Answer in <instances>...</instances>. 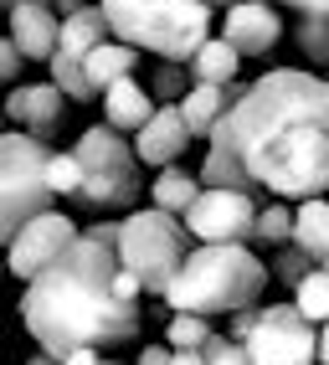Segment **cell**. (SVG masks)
<instances>
[{"label": "cell", "mask_w": 329, "mask_h": 365, "mask_svg": "<svg viewBox=\"0 0 329 365\" xmlns=\"http://www.w3.org/2000/svg\"><path fill=\"white\" fill-rule=\"evenodd\" d=\"M196 180H201V190H257L247 180L237 150H231V139H226V113L216 118V129L206 134V165H201Z\"/></svg>", "instance_id": "15"}, {"label": "cell", "mask_w": 329, "mask_h": 365, "mask_svg": "<svg viewBox=\"0 0 329 365\" xmlns=\"http://www.w3.org/2000/svg\"><path fill=\"white\" fill-rule=\"evenodd\" d=\"M211 334L216 329H211V319H201V314H170V324H164V350H201Z\"/></svg>", "instance_id": "27"}, {"label": "cell", "mask_w": 329, "mask_h": 365, "mask_svg": "<svg viewBox=\"0 0 329 365\" xmlns=\"http://www.w3.org/2000/svg\"><path fill=\"white\" fill-rule=\"evenodd\" d=\"M134 67H139V52L108 36V41H98V46H93V52L83 57V78H88V88H93V98H98L103 88L134 78Z\"/></svg>", "instance_id": "17"}, {"label": "cell", "mask_w": 329, "mask_h": 365, "mask_svg": "<svg viewBox=\"0 0 329 365\" xmlns=\"http://www.w3.org/2000/svg\"><path fill=\"white\" fill-rule=\"evenodd\" d=\"M221 41L237 57H268L283 41V11L268 6V0H237L221 16Z\"/></svg>", "instance_id": "11"}, {"label": "cell", "mask_w": 329, "mask_h": 365, "mask_svg": "<svg viewBox=\"0 0 329 365\" xmlns=\"http://www.w3.org/2000/svg\"><path fill=\"white\" fill-rule=\"evenodd\" d=\"M134 365H170V350H164V345H145L134 355Z\"/></svg>", "instance_id": "36"}, {"label": "cell", "mask_w": 329, "mask_h": 365, "mask_svg": "<svg viewBox=\"0 0 329 365\" xmlns=\"http://www.w3.org/2000/svg\"><path fill=\"white\" fill-rule=\"evenodd\" d=\"M288 247H298L314 267L329 257V201L324 196L293 206V237H288Z\"/></svg>", "instance_id": "19"}, {"label": "cell", "mask_w": 329, "mask_h": 365, "mask_svg": "<svg viewBox=\"0 0 329 365\" xmlns=\"http://www.w3.org/2000/svg\"><path fill=\"white\" fill-rule=\"evenodd\" d=\"M98 41H108V21H103V11H98V6H83L78 16L57 21V52H62V57L83 62Z\"/></svg>", "instance_id": "21"}, {"label": "cell", "mask_w": 329, "mask_h": 365, "mask_svg": "<svg viewBox=\"0 0 329 365\" xmlns=\"http://www.w3.org/2000/svg\"><path fill=\"white\" fill-rule=\"evenodd\" d=\"M46 155L52 150L31 134H16V129L0 134V247H6L31 216L52 211V190L41 180Z\"/></svg>", "instance_id": "7"}, {"label": "cell", "mask_w": 329, "mask_h": 365, "mask_svg": "<svg viewBox=\"0 0 329 365\" xmlns=\"http://www.w3.org/2000/svg\"><path fill=\"white\" fill-rule=\"evenodd\" d=\"M201 360H206V365H252L247 350L237 345V339H226V334H211L206 345H201Z\"/></svg>", "instance_id": "31"}, {"label": "cell", "mask_w": 329, "mask_h": 365, "mask_svg": "<svg viewBox=\"0 0 329 365\" xmlns=\"http://www.w3.org/2000/svg\"><path fill=\"white\" fill-rule=\"evenodd\" d=\"M78 160L83 170V185L78 196L88 211H129L139 201V190H145V180H139V160H134V144L124 134H113L108 124H93L78 134V144L67 150Z\"/></svg>", "instance_id": "6"}, {"label": "cell", "mask_w": 329, "mask_h": 365, "mask_svg": "<svg viewBox=\"0 0 329 365\" xmlns=\"http://www.w3.org/2000/svg\"><path fill=\"white\" fill-rule=\"evenodd\" d=\"M170 365H206L201 350H170Z\"/></svg>", "instance_id": "38"}, {"label": "cell", "mask_w": 329, "mask_h": 365, "mask_svg": "<svg viewBox=\"0 0 329 365\" xmlns=\"http://www.w3.org/2000/svg\"><path fill=\"white\" fill-rule=\"evenodd\" d=\"M26 365H57V360H52V355H31Z\"/></svg>", "instance_id": "41"}, {"label": "cell", "mask_w": 329, "mask_h": 365, "mask_svg": "<svg viewBox=\"0 0 329 365\" xmlns=\"http://www.w3.org/2000/svg\"><path fill=\"white\" fill-rule=\"evenodd\" d=\"M324 83H329V67H324Z\"/></svg>", "instance_id": "47"}, {"label": "cell", "mask_w": 329, "mask_h": 365, "mask_svg": "<svg viewBox=\"0 0 329 365\" xmlns=\"http://www.w3.org/2000/svg\"><path fill=\"white\" fill-rule=\"evenodd\" d=\"M226 108H231L226 103V88H206V83H191V88H185V98L175 103V113H180V124H185L191 139H206Z\"/></svg>", "instance_id": "20"}, {"label": "cell", "mask_w": 329, "mask_h": 365, "mask_svg": "<svg viewBox=\"0 0 329 365\" xmlns=\"http://www.w3.org/2000/svg\"><path fill=\"white\" fill-rule=\"evenodd\" d=\"M268 288V262L252 247L221 242V247H191L180 262V273L164 288L170 314H237V309H257Z\"/></svg>", "instance_id": "3"}, {"label": "cell", "mask_w": 329, "mask_h": 365, "mask_svg": "<svg viewBox=\"0 0 329 365\" xmlns=\"http://www.w3.org/2000/svg\"><path fill=\"white\" fill-rule=\"evenodd\" d=\"M237 72H242V57L231 52L221 36H206L196 52H191V62H185V78H191V83H206V88L237 83Z\"/></svg>", "instance_id": "18"}, {"label": "cell", "mask_w": 329, "mask_h": 365, "mask_svg": "<svg viewBox=\"0 0 329 365\" xmlns=\"http://www.w3.org/2000/svg\"><path fill=\"white\" fill-rule=\"evenodd\" d=\"M293 237V206L288 201H263L257 206V222H252V242L257 247H288Z\"/></svg>", "instance_id": "23"}, {"label": "cell", "mask_w": 329, "mask_h": 365, "mask_svg": "<svg viewBox=\"0 0 329 365\" xmlns=\"http://www.w3.org/2000/svg\"><path fill=\"white\" fill-rule=\"evenodd\" d=\"M293 41L314 67H329V16H298L293 21Z\"/></svg>", "instance_id": "26"}, {"label": "cell", "mask_w": 329, "mask_h": 365, "mask_svg": "<svg viewBox=\"0 0 329 365\" xmlns=\"http://www.w3.org/2000/svg\"><path fill=\"white\" fill-rule=\"evenodd\" d=\"M21 324L41 355L67 350H119L139 334V283L113 262L108 247L83 232L41 267L21 294Z\"/></svg>", "instance_id": "2"}, {"label": "cell", "mask_w": 329, "mask_h": 365, "mask_svg": "<svg viewBox=\"0 0 329 365\" xmlns=\"http://www.w3.org/2000/svg\"><path fill=\"white\" fill-rule=\"evenodd\" d=\"M98 98H103V124H108L113 134H124V139H134L139 129H145V118L155 113V98L145 93V83H134V78L103 88Z\"/></svg>", "instance_id": "16"}, {"label": "cell", "mask_w": 329, "mask_h": 365, "mask_svg": "<svg viewBox=\"0 0 329 365\" xmlns=\"http://www.w3.org/2000/svg\"><path fill=\"white\" fill-rule=\"evenodd\" d=\"M98 360H103V350H88V345H83V350H67L57 365H98Z\"/></svg>", "instance_id": "35"}, {"label": "cell", "mask_w": 329, "mask_h": 365, "mask_svg": "<svg viewBox=\"0 0 329 365\" xmlns=\"http://www.w3.org/2000/svg\"><path fill=\"white\" fill-rule=\"evenodd\" d=\"M0 124H6V113H0ZM0 134H6V129H0Z\"/></svg>", "instance_id": "46"}, {"label": "cell", "mask_w": 329, "mask_h": 365, "mask_svg": "<svg viewBox=\"0 0 329 365\" xmlns=\"http://www.w3.org/2000/svg\"><path fill=\"white\" fill-rule=\"evenodd\" d=\"M185 88H191V78H185V67L180 62H160L155 72H150V98H155V108L160 103H180L185 98Z\"/></svg>", "instance_id": "29"}, {"label": "cell", "mask_w": 329, "mask_h": 365, "mask_svg": "<svg viewBox=\"0 0 329 365\" xmlns=\"http://www.w3.org/2000/svg\"><path fill=\"white\" fill-rule=\"evenodd\" d=\"M88 242H98V247H108L113 252V242H119V222H93L88 232H83Z\"/></svg>", "instance_id": "33"}, {"label": "cell", "mask_w": 329, "mask_h": 365, "mask_svg": "<svg viewBox=\"0 0 329 365\" xmlns=\"http://www.w3.org/2000/svg\"><path fill=\"white\" fill-rule=\"evenodd\" d=\"M46 67H52V78H46V83H52L67 103H88V98H93V88H88V78H83V62L52 52V57H46Z\"/></svg>", "instance_id": "25"}, {"label": "cell", "mask_w": 329, "mask_h": 365, "mask_svg": "<svg viewBox=\"0 0 329 365\" xmlns=\"http://www.w3.org/2000/svg\"><path fill=\"white\" fill-rule=\"evenodd\" d=\"M16 6H21V0H0V11H16Z\"/></svg>", "instance_id": "43"}, {"label": "cell", "mask_w": 329, "mask_h": 365, "mask_svg": "<svg viewBox=\"0 0 329 365\" xmlns=\"http://www.w3.org/2000/svg\"><path fill=\"white\" fill-rule=\"evenodd\" d=\"M191 247H196V242H191V232L180 227V216H164V211L145 206V211H129L119 222L113 262L139 283V294L164 299V288H170V278L180 273V262H185Z\"/></svg>", "instance_id": "5"}, {"label": "cell", "mask_w": 329, "mask_h": 365, "mask_svg": "<svg viewBox=\"0 0 329 365\" xmlns=\"http://www.w3.org/2000/svg\"><path fill=\"white\" fill-rule=\"evenodd\" d=\"M21 52L11 46V36H0V88H16V78H21Z\"/></svg>", "instance_id": "32"}, {"label": "cell", "mask_w": 329, "mask_h": 365, "mask_svg": "<svg viewBox=\"0 0 329 365\" xmlns=\"http://www.w3.org/2000/svg\"><path fill=\"white\" fill-rule=\"evenodd\" d=\"M0 113L16 124V134H31V139H52L62 129V113H67V98L52 88V83H16L6 93V103H0Z\"/></svg>", "instance_id": "12"}, {"label": "cell", "mask_w": 329, "mask_h": 365, "mask_svg": "<svg viewBox=\"0 0 329 365\" xmlns=\"http://www.w3.org/2000/svg\"><path fill=\"white\" fill-rule=\"evenodd\" d=\"M319 360L329 365V324H319Z\"/></svg>", "instance_id": "39"}, {"label": "cell", "mask_w": 329, "mask_h": 365, "mask_svg": "<svg viewBox=\"0 0 329 365\" xmlns=\"http://www.w3.org/2000/svg\"><path fill=\"white\" fill-rule=\"evenodd\" d=\"M206 11H226V6H237V0H201Z\"/></svg>", "instance_id": "40"}, {"label": "cell", "mask_w": 329, "mask_h": 365, "mask_svg": "<svg viewBox=\"0 0 329 365\" xmlns=\"http://www.w3.org/2000/svg\"><path fill=\"white\" fill-rule=\"evenodd\" d=\"M319 267H324V273H329V257H324V262H319Z\"/></svg>", "instance_id": "45"}, {"label": "cell", "mask_w": 329, "mask_h": 365, "mask_svg": "<svg viewBox=\"0 0 329 365\" xmlns=\"http://www.w3.org/2000/svg\"><path fill=\"white\" fill-rule=\"evenodd\" d=\"M309 257H303L298 247H278V257H273V267H268V278H283L288 288H298L303 283V273H309Z\"/></svg>", "instance_id": "30"}, {"label": "cell", "mask_w": 329, "mask_h": 365, "mask_svg": "<svg viewBox=\"0 0 329 365\" xmlns=\"http://www.w3.org/2000/svg\"><path fill=\"white\" fill-rule=\"evenodd\" d=\"M293 309H298L314 329L329 324V273H324V267H309V273H303V283L293 288Z\"/></svg>", "instance_id": "24"}, {"label": "cell", "mask_w": 329, "mask_h": 365, "mask_svg": "<svg viewBox=\"0 0 329 365\" xmlns=\"http://www.w3.org/2000/svg\"><path fill=\"white\" fill-rule=\"evenodd\" d=\"M134 160L139 165H155V170H164V165H175L185 150H191V134H185V124H180V113H175V103H160L150 118H145V129H139L134 139Z\"/></svg>", "instance_id": "13"}, {"label": "cell", "mask_w": 329, "mask_h": 365, "mask_svg": "<svg viewBox=\"0 0 329 365\" xmlns=\"http://www.w3.org/2000/svg\"><path fill=\"white\" fill-rule=\"evenodd\" d=\"M226 139L247 180L273 201H319L329 190V83L298 67H273L226 108Z\"/></svg>", "instance_id": "1"}, {"label": "cell", "mask_w": 329, "mask_h": 365, "mask_svg": "<svg viewBox=\"0 0 329 365\" xmlns=\"http://www.w3.org/2000/svg\"><path fill=\"white\" fill-rule=\"evenodd\" d=\"M268 6H288L298 16H329V0H268Z\"/></svg>", "instance_id": "34"}, {"label": "cell", "mask_w": 329, "mask_h": 365, "mask_svg": "<svg viewBox=\"0 0 329 365\" xmlns=\"http://www.w3.org/2000/svg\"><path fill=\"white\" fill-rule=\"evenodd\" d=\"M108 21V36L134 46V52H155L160 62H191V52L211 36V11L201 0H98Z\"/></svg>", "instance_id": "4"}, {"label": "cell", "mask_w": 329, "mask_h": 365, "mask_svg": "<svg viewBox=\"0 0 329 365\" xmlns=\"http://www.w3.org/2000/svg\"><path fill=\"white\" fill-rule=\"evenodd\" d=\"M98 365H124V360H119V355H103V360H98Z\"/></svg>", "instance_id": "42"}, {"label": "cell", "mask_w": 329, "mask_h": 365, "mask_svg": "<svg viewBox=\"0 0 329 365\" xmlns=\"http://www.w3.org/2000/svg\"><path fill=\"white\" fill-rule=\"evenodd\" d=\"M41 180H46V190H52V201H57V196L73 201V196H78V185H83V170H78V160H73V155L62 150V155H46Z\"/></svg>", "instance_id": "28"}, {"label": "cell", "mask_w": 329, "mask_h": 365, "mask_svg": "<svg viewBox=\"0 0 329 365\" xmlns=\"http://www.w3.org/2000/svg\"><path fill=\"white\" fill-rule=\"evenodd\" d=\"M196 196H201V180L191 170H180V165H164L155 175V185H150V206L164 211V216H185Z\"/></svg>", "instance_id": "22"}, {"label": "cell", "mask_w": 329, "mask_h": 365, "mask_svg": "<svg viewBox=\"0 0 329 365\" xmlns=\"http://www.w3.org/2000/svg\"><path fill=\"white\" fill-rule=\"evenodd\" d=\"M257 190H201L191 201V211L180 216V227L191 232L196 247H221V242H252V222H257Z\"/></svg>", "instance_id": "9"}, {"label": "cell", "mask_w": 329, "mask_h": 365, "mask_svg": "<svg viewBox=\"0 0 329 365\" xmlns=\"http://www.w3.org/2000/svg\"><path fill=\"white\" fill-rule=\"evenodd\" d=\"M73 237H78V222H73L67 211H57V206H52V211L31 216V222H26V227H21V232L6 242V273L31 283V278H36L41 267L52 262V257H57Z\"/></svg>", "instance_id": "10"}, {"label": "cell", "mask_w": 329, "mask_h": 365, "mask_svg": "<svg viewBox=\"0 0 329 365\" xmlns=\"http://www.w3.org/2000/svg\"><path fill=\"white\" fill-rule=\"evenodd\" d=\"M6 21H11V46L21 52V62H46L57 52V16L46 6L21 0L16 11H6Z\"/></svg>", "instance_id": "14"}, {"label": "cell", "mask_w": 329, "mask_h": 365, "mask_svg": "<svg viewBox=\"0 0 329 365\" xmlns=\"http://www.w3.org/2000/svg\"><path fill=\"white\" fill-rule=\"evenodd\" d=\"M83 6H93V0H52V16H57V21H67V16H78Z\"/></svg>", "instance_id": "37"}, {"label": "cell", "mask_w": 329, "mask_h": 365, "mask_svg": "<svg viewBox=\"0 0 329 365\" xmlns=\"http://www.w3.org/2000/svg\"><path fill=\"white\" fill-rule=\"evenodd\" d=\"M0 278H6V257H0Z\"/></svg>", "instance_id": "44"}, {"label": "cell", "mask_w": 329, "mask_h": 365, "mask_svg": "<svg viewBox=\"0 0 329 365\" xmlns=\"http://www.w3.org/2000/svg\"><path fill=\"white\" fill-rule=\"evenodd\" d=\"M252 365H319V329L293 304L252 309V329L242 334Z\"/></svg>", "instance_id": "8"}]
</instances>
